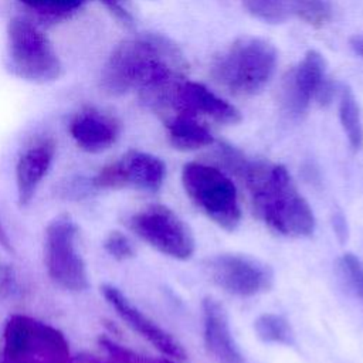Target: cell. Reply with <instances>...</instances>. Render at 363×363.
<instances>
[{
  "label": "cell",
  "instance_id": "cell-1",
  "mask_svg": "<svg viewBox=\"0 0 363 363\" xmlns=\"http://www.w3.org/2000/svg\"><path fill=\"white\" fill-rule=\"evenodd\" d=\"M182 54L166 37L138 34L121 41L102 65L101 89L111 96L138 91L140 101L163 112L182 79Z\"/></svg>",
  "mask_w": 363,
  "mask_h": 363
},
{
  "label": "cell",
  "instance_id": "cell-2",
  "mask_svg": "<svg viewBox=\"0 0 363 363\" xmlns=\"http://www.w3.org/2000/svg\"><path fill=\"white\" fill-rule=\"evenodd\" d=\"M238 176L244 180L257 217L284 237L313 234L316 218L284 164L247 160Z\"/></svg>",
  "mask_w": 363,
  "mask_h": 363
},
{
  "label": "cell",
  "instance_id": "cell-3",
  "mask_svg": "<svg viewBox=\"0 0 363 363\" xmlns=\"http://www.w3.org/2000/svg\"><path fill=\"white\" fill-rule=\"evenodd\" d=\"M275 47L259 37H241L211 64L210 74L217 85L233 95L259 92L272 78L277 67Z\"/></svg>",
  "mask_w": 363,
  "mask_h": 363
},
{
  "label": "cell",
  "instance_id": "cell-4",
  "mask_svg": "<svg viewBox=\"0 0 363 363\" xmlns=\"http://www.w3.org/2000/svg\"><path fill=\"white\" fill-rule=\"evenodd\" d=\"M182 184L191 203L218 227L234 231L241 223V207L234 182L221 169L189 162L182 169Z\"/></svg>",
  "mask_w": 363,
  "mask_h": 363
},
{
  "label": "cell",
  "instance_id": "cell-5",
  "mask_svg": "<svg viewBox=\"0 0 363 363\" xmlns=\"http://www.w3.org/2000/svg\"><path fill=\"white\" fill-rule=\"evenodd\" d=\"M7 67L20 79L47 84L62 75V64L47 35L30 20L13 17L7 24Z\"/></svg>",
  "mask_w": 363,
  "mask_h": 363
},
{
  "label": "cell",
  "instance_id": "cell-6",
  "mask_svg": "<svg viewBox=\"0 0 363 363\" xmlns=\"http://www.w3.org/2000/svg\"><path fill=\"white\" fill-rule=\"evenodd\" d=\"M3 363H69V346L54 326L26 315L9 318L3 333Z\"/></svg>",
  "mask_w": 363,
  "mask_h": 363
},
{
  "label": "cell",
  "instance_id": "cell-7",
  "mask_svg": "<svg viewBox=\"0 0 363 363\" xmlns=\"http://www.w3.org/2000/svg\"><path fill=\"white\" fill-rule=\"evenodd\" d=\"M44 262L50 279L69 292L89 288L85 259L78 250V227L71 216L54 217L44 231Z\"/></svg>",
  "mask_w": 363,
  "mask_h": 363
},
{
  "label": "cell",
  "instance_id": "cell-8",
  "mask_svg": "<svg viewBox=\"0 0 363 363\" xmlns=\"http://www.w3.org/2000/svg\"><path fill=\"white\" fill-rule=\"evenodd\" d=\"M128 227L147 245L163 255L186 261L196 251L191 228L167 206L149 204L128 220Z\"/></svg>",
  "mask_w": 363,
  "mask_h": 363
},
{
  "label": "cell",
  "instance_id": "cell-9",
  "mask_svg": "<svg viewBox=\"0 0 363 363\" xmlns=\"http://www.w3.org/2000/svg\"><path fill=\"white\" fill-rule=\"evenodd\" d=\"M213 284L227 294L250 298L274 285V271L264 261L242 254H218L206 264Z\"/></svg>",
  "mask_w": 363,
  "mask_h": 363
},
{
  "label": "cell",
  "instance_id": "cell-10",
  "mask_svg": "<svg viewBox=\"0 0 363 363\" xmlns=\"http://www.w3.org/2000/svg\"><path fill=\"white\" fill-rule=\"evenodd\" d=\"M166 177L164 162L147 152L128 150L118 160L105 166L89 182L92 189L133 187L157 191Z\"/></svg>",
  "mask_w": 363,
  "mask_h": 363
},
{
  "label": "cell",
  "instance_id": "cell-11",
  "mask_svg": "<svg viewBox=\"0 0 363 363\" xmlns=\"http://www.w3.org/2000/svg\"><path fill=\"white\" fill-rule=\"evenodd\" d=\"M101 294L116 315L163 356L173 360L186 359L187 353L183 345L153 319H150L145 312H142L119 288L111 284H104L101 286Z\"/></svg>",
  "mask_w": 363,
  "mask_h": 363
},
{
  "label": "cell",
  "instance_id": "cell-12",
  "mask_svg": "<svg viewBox=\"0 0 363 363\" xmlns=\"http://www.w3.org/2000/svg\"><path fill=\"white\" fill-rule=\"evenodd\" d=\"M325 68L323 57L311 50L286 74L281 88V106L288 116L298 119L306 113L312 99L318 96L326 82Z\"/></svg>",
  "mask_w": 363,
  "mask_h": 363
},
{
  "label": "cell",
  "instance_id": "cell-13",
  "mask_svg": "<svg viewBox=\"0 0 363 363\" xmlns=\"http://www.w3.org/2000/svg\"><path fill=\"white\" fill-rule=\"evenodd\" d=\"M57 145L50 136L35 138L18 155L16 162V190L20 207H27L47 177L55 159Z\"/></svg>",
  "mask_w": 363,
  "mask_h": 363
},
{
  "label": "cell",
  "instance_id": "cell-14",
  "mask_svg": "<svg viewBox=\"0 0 363 363\" xmlns=\"http://www.w3.org/2000/svg\"><path fill=\"white\" fill-rule=\"evenodd\" d=\"M173 109L174 113H186L191 116L204 115L216 122L234 125L241 121L238 109L217 96L207 86L193 81H179L170 96L167 109Z\"/></svg>",
  "mask_w": 363,
  "mask_h": 363
},
{
  "label": "cell",
  "instance_id": "cell-15",
  "mask_svg": "<svg viewBox=\"0 0 363 363\" xmlns=\"http://www.w3.org/2000/svg\"><path fill=\"white\" fill-rule=\"evenodd\" d=\"M68 130L81 150L96 155L115 145L121 125L113 116L96 108H84L71 118Z\"/></svg>",
  "mask_w": 363,
  "mask_h": 363
},
{
  "label": "cell",
  "instance_id": "cell-16",
  "mask_svg": "<svg viewBox=\"0 0 363 363\" xmlns=\"http://www.w3.org/2000/svg\"><path fill=\"white\" fill-rule=\"evenodd\" d=\"M203 337L207 352L217 363H245L234 340L227 311L213 296L201 301Z\"/></svg>",
  "mask_w": 363,
  "mask_h": 363
},
{
  "label": "cell",
  "instance_id": "cell-17",
  "mask_svg": "<svg viewBox=\"0 0 363 363\" xmlns=\"http://www.w3.org/2000/svg\"><path fill=\"white\" fill-rule=\"evenodd\" d=\"M166 129L170 145L179 150H197L214 142L211 132L197 116L174 113L166 119Z\"/></svg>",
  "mask_w": 363,
  "mask_h": 363
},
{
  "label": "cell",
  "instance_id": "cell-18",
  "mask_svg": "<svg viewBox=\"0 0 363 363\" xmlns=\"http://www.w3.org/2000/svg\"><path fill=\"white\" fill-rule=\"evenodd\" d=\"M339 119L350 147L359 152L363 147V125L357 101L350 88L345 86L339 99Z\"/></svg>",
  "mask_w": 363,
  "mask_h": 363
},
{
  "label": "cell",
  "instance_id": "cell-19",
  "mask_svg": "<svg viewBox=\"0 0 363 363\" xmlns=\"http://www.w3.org/2000/svg\"><path fill=\"white\" fill-rule=\"evenodd\" d=\"M255 335L264 343H275L292 346L295 343V333L289 320L279 313H262L254 320Z\"/></svg>",
  "mask_w": 363,
  "mask_h": 363
},
{
  "label": "cell",
  "instance_id": "cell-20",
  "mask_svg": "<svg viewBox=\"0 0 363 363\" xmlns=\"http://www.w3.org/2000/svg\"><path fill=\"white\" fill-rule=\"evenodd\" d=\"M285 3L289 17L295 16L315 27L326 24L332 17L330 0H285Z\"/></svg>",
  "mask_w": 363,
  "mask_h": 363
},
{
  "label": "cell",
  "instance_id": "cell-21",
  "mask_svg": "<svg viewBox=\"0 0 363 363\" xmlns=\"http://www.w3.org/2000/svg\"><path fill=\"white\" fill-rule=\"evenodd\" d=\"M337 272L349 292L363 303V262L353 252L342 254L336 261Z\"/></svg>",
  "mask_w": 363,
  "mask_h": 363
},
{
  "label": "cell",
  "instance_id": "cell-22",
  "mask_svg": "<svg viewBox=\"0 0 363 363\" xmlns=\"http://www.w3.org/2000/svg\"><path fill=\"white\" fill-rule=\"evenodd\" d=\"M28 10L45 20H62L75 13L85 0H18Z\"/></svg>",
  "mask_w": 363,
  "mask_h": 363
},
{
  "label": "cell",
  "instance_id": "cell-23",
  "mask_svg": "<svg viewBox=\"0 0 363 363\" xmlns=\"http://www.w3.org/2000/svg\"><path fill=\"white\" fill-rule=\"evenodd\" d=\"M244 7L257 18L278 24L289 18L285 0H242Z\"/></svg>",
  "mask_w": 363,
  "mask_h": 363
},
{
  "label": "cell",
  "instance_id": "cell-24",
  "mask_svg": "<svg viewBox=\"0 0 363 363\" xmlns=\"http://www.w3.org/2000/svg\"><path fill=\"white\" fill-rule=\"evenodd\" d=\"M102 247L108 252V255L116 261H125L135 255V247L132 241L122 231H111L105 237Z\"/></svg>",
  "mask_w": 363,
  "mask_h": 363
},
{
  "label": "cell",
  "instance_id": "cell-25",
  "mask_svg": "<svg viewBox=\"0 0 363 363\" xmlns=\"http://www.w3.org/2000/svg\"><path fill=\"white\" fill-rule=\"evenodd\" d=\"M99 345L115 363H147V357L138 354L136 352L128 349L123 345H119L106 336L99 337Z\"/></svg>",
  "mask_w": 363,
  "mask_h": 363
},
{
  "label": "cell",
  "instance_id": "cell-26",
  "mask_svg": "<svg viewBox=\"0 0 363 363\" xmlns=\"http://www.w3.org/2000/svg\"><path fill=\"white\" fill-rule=\"evenodd\" d=\"M102 1L119 20H122L123 23L129 24L132 21V17L130 14L128 13V10L123 7L122 4V0H99Z\"/></svg>",
  "mask_w": 363,
  "mask_h": 363
},
{
  "label": "cell",
  "instance_id": "cell-27",
  "mask_svg": "<svg viewBox=\"0 0 363 363\" xmlns=\"http://www.w3.org/2000/svg\"><path fill=\"white\" fill-rule=\"evenodd\" d=\"M332 224H333V230L339 238L340 242H345L347 240V223H346V218L342 213H336L332 218Z\"/></svg>",
  "mask_w": 363,
  "mask_h": 363
},
{
  "label": "cell",
  "instance_id": "cell-28",
  "mask_svg": "<svg viewBox=\"0 0 363 363\" xmlns=\"http://www.w3.org/2000/svg\"><path fill=\"white\" fill-rule=\"evenodd\" d=\"M0 245H1L6 251H9V252L13 251V245H11L10 237H9V234H7V231L4 230V227H3L1 223H0Z\"/></svg>",
  "mask_w": 363,
  "mask_h": 363
},
{
  "label": "cell",
  "instance_id": "cell-29",
  "mask_svg": "<svg viewBox=\"0 0 363 363\" xmlns=\"http://www.w3.org/2000/svg\"><path fill=\"white\" fill-rule=\"evenodd\" d=\"M147 363H176L170 357H159V359H147Z\"/></svg>",
  "mask_w": 363,
  "mask_h": 363
},
{
  "label": "cell",
  "instance_id": "cell-30",
  "mask_svg": "<svg viewBox=\"0 0 363 363\" xmlns=\"http://www.w3.org/2000/svg\"><path fill=\"white\" fill-rule=\"evenodd\" d=\"M89 363H115V362H105V360H99V359H92V360H89Z\"/></svg>",
  "mask_w": 363,
  "mask_h": 363
}]
</instances>
